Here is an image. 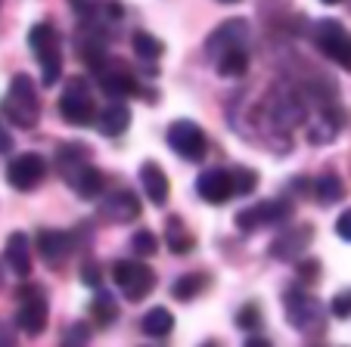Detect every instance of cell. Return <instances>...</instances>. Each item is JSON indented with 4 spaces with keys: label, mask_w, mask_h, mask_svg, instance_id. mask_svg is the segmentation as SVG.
<instances>
[{
    "label": "cell",
    "mask_w": 351,
    "mask_h": 347,
    "mask_svg": "<svg viewBox=\"0 0 351 347\" xmlns=\"http://www.w3.org/2000/svg\"><path fill=\"white\" fill-rule=\"evenodd\" d=\"M93 125H97V131L103 133V137H121V133L131 127V109L121 103H112L93 115Z\"/></svg>",
    "instance_id": "obj_20"
},
{
    "label": "cell",
    "mask_w": 351,
    "mask_h": 347,
    "mask_svg": "<svg viewBox=\"0 0 351 347\" xmlns=\"http://www.w3.org/2000/svg\"><path fill=\"white\" fill-rule=\"evenodd\" d=\"M47 177V162L44 155H38V152H25V155H16L13 162H10L7 168V180L13 190L19 192H28L34 190V186H40Z\"/></svg>",
    "instance_id": "obj_9"
},
{
    "label": "cell",
    "mask_w": 351,
    "mask_h": 347,
    "mask_svg": "<svg viewBox=\"0 0 351 347\" xmlns=\"http://www.w3.org/2000/svg\"><path fill=\"white\" fill-rule=\"evenodd\" d=\"M131 248L137 257H153L156 251H159V239H156L153 229H137L131 239Z\"/></svg>",
    "instance_id": "obj_31"
},
{
    "label": "cell",
    "mask_w": 351,
    "mask_h": 347,
    "mask_svg": "<svg viewBox=\"0 0 351 347\" xmlns=\"http://www.w3.org/2000/svg\"><path fill=\"white\" fill-rule=\"evenodd\" d=\"M314 198H317L320 205H336L345 198V183L336 177V174H320L317 180H314Z\"/></svg>",
    "instance_id": "obj_25"
},
{
    "label": "cell",
    "mask_w": 351,
    "mask_h": 347,
    "mask_svg": "<svg viewBox=\"0 0 351 347\" xmlns=\"http://www.w3.org/2000/svg\"><path fill=\"white\" fill-rule=\"evenodd\" d=\"M286 320L295 332L308 335V338H317L326 329V307L317 301L314 295H308L305 288H289L286 292Z\"/></svg>",
    "instance_id": "obj_2"
},
{
    "label": "cell",
    "mask_w": 351,
    "mask_h": 347,
    "mask_svg": "<svg viewBox=\"0 0 351 347\" xmlns=\"http://www.w3.org/2000/svg\"><path fill=\"white\" fill-rule=\"evenodd\" d=\"M47 322H50V307H47V298L44 295H34V298H22V307L16 313V329L25 332L28 338H38L44 335Z\"/></svg>",
    "instance_id": "obj_15"
},
{
    "label": "cell",
    "mask_w": 351,
    "mask_h": 347,
    "mask_svg": "<svg viewBox=\"0 0 351 347\" xmlns=\"http://www.w3.org/2000/svg\"><path fill=\"white\" fill-rule=\"evenodd\" d=\"M336 236L345 239V242H351V208L339 214V220H336Z\"/></svg>",
    "instance_id": "obj_36"
},
{
    "label": "cell",
    "mask_w": 351,
    "mask_h": 347,
    "mask_svg": "<svg viewBox=\"0 0 351 347\" xmlns=\"http://www.w3.org/2000/svg\"><path fill=\"white\" fill-rule=\"evenodd\" d=\"M165 242L174 255H190L196 248V236H193L190 229L184 227L180 217H168V229H165Z\"/></svg>",
    "instance_id": "obj_23"
},
{
    "label": "cell",
    "mask_w": 351,
    "mask_h": 347,
    "mask_svg": "<svg viewBox=\"0 0 351 347\" xmlns=\"http://www.w3.org/2000/svg\"><path fill=\"white\" fill-rule=\"evenodd\" d=\"M90 316H93V322H99V326L115 322L119 320V304H115V298L109 295V292H97L90 301Z\"/></svg>",
    "instance_id": "obj_28"
},
{
    "label": "cell",
    "mask_w": 351,
    "mask_h": 347,
    "mask_svg": "<svg viewBox=\"0 0 351 347\" xmlns=\"http://www.w3.org/2000/svg\"><path fill=\"white\" fill-rule=\"evenodd\" d=\"M298 267H295V273H298V282H305V285H314V282L320 279V261H314V257H298Z\"/></svg>",
    "instance_id": "obj_32"
},
{
    "label": "cell",
    "mask_w": 351,
    "mask_h": 347,
    "mask_svg": "<svg viewBox=\"0 0 351 347\" xmlns=\"http://www.w3.org/2000/svg\"><path fill=\"white\" fill-rule=\"evenodd\" d=\"M311 239H314V229L308 227V223H298V227L283 229V233L271 242V257L274 261H283V264L298 261V257L308 251Z\"/></svg>",
    "instance_id": "obj_11"
},
{
    "label": "cell",
    "mask_w": 351,
    "mask_h": 347,
    "mask_svg": "<svg viewBox=\"0 0 351 347\" xmlns=\"http://www.w3.org/2000/svg\"><path fill=\"white\" fill-rule=\"evenodd\" d=\"M0 115L3 121L13 127H22V131H32L40 118V99H38V87L28 78L25 72L13 75L10 81V90L0 99Z\"/></svg>",
    "instance_id": "obj_1"
},
{
    "label": "cell",
    "mask_w": 351,
    "mask_h": 347,
    "mask_svg": "<svg viewBox=\"0 0 351 347\" xmlns=\"http://www.w3.org/2000/svg\"><path fill=\"white\" fill-rule=\"evenodd\" d=\"M13 341H16V332L7 322H0V347H13Z\"/></svg>",
    "instance_id": "obj_39"
},
{
    "label": "cell",
    "mask_w": 351,
    "mask_h": 347,
    "mask_svg": "<svg viewBox=\"0 0 351 347\" xmlns=\"http://www.w3.org/2000/svg\"><path fill=\"white\" fill-rule=\"evenodd\" d=\"M66 183L72 186V190L78 192L81 198H97V196H103V186H106V174L87 162V164H81V168H75L72 174H69Z\"/></svg>",
    "instance_id": "obj_18"
},
{
    "label": "cell",
    "mask_w": 351,
    "mask_h": 347,
    "mask_svg": "<svg viewBox=\"0 0 351 347\" xmlns=\"http://www.w3.org/2000/svg\"><path fill=\"white\" fill-rule=\"evenodd\" d=\"M230 180H233V196H252L258 190V174L249 168H233Z\"/></svg>",
    "instance_id": "obj_30"
},
{
    "label": "cell",
    "mask_w": 351,
    "mask_h": 347,
    "mask_svg": "<svg viewBox=\"0 0 351 347\" xmlns=\"http://www.w3.org/2000/svg\"><path fill=\"white\" fill-rule=\"evenodd\" d=\"M249 38H252V31H249V22L245 19L221 22V25L206 38V60L215 62V56H221V53L230 50V47H245Z\"/></svg>",
    "instance_id": "obj_10"
},
{
    "label": "cell",
    "mask_w": 351,
    "mask_h": 347,
    "mask_svg": "<svg viewBox=\"0 0 351 347\" xmlns=\"http://www.w3.org/2000/svg\"><path fill=\"white\" fill-rule=\"evenodd\" d=\"M112 282L119 285V292L128 298V301L140 304L156 288V273L140 261H115L112 264Z\"/></svg>",
    "instance_id": "obj_6"
},
{
    "label": "cell",
    "mask_w": 351,
    "mask_h": 347,
    "mask_svg": "<svg viewBox=\"0 0 351 347\" xmlns=\"http://www.w3.org/2000/svg\"><path fill=\"white\" fill-rule=\"evenodd\" d=\"M87 338H90V329H87V326H72L66 332V344H75V341H78V344H84Z\"/></svg>",
    "instance_id": "obj_37"
},
{
    "label": "cell",
    "mask_w": 351,
    "mask_h": 347,
    "mask_svg": "<svg viewBox=\"0 0 351 347\" xmlns=\"http://www.w3.org/2000/svg\"><path fill=\"white\" fill-rule=\"evenodd\" d=\"M28 44L34 50V60L40 62V84L53 87L56 81L62 78V47H60V31L47 22H38V25L28 31Z\"/></svg>",
    "instance_id": "obj_3"
},
{
    "label": "cell",
    "mask_w": 351,
    "mask_h": 347,
    "mask_svg": "<svg viewBox=\"0 0 351 347\" xmlns=\"http://www.w3.org/2000/svg\"><path fill=\"white\" fill-rule=\"evenodd\" d=\"M69 7L81 16V19H93L99 13V0H69Z\"/></svg>",
    "instance_id": "obj_35"
},
{
    "label": "cell",
    "mask_w": 351,
    "mask_h": 347,
    "mask_svg": "<svg viewBox=\"0 0 351 347\" xmlns=\"http://www.w3.org/2000/svg\"><path fill=\"white\" fill-rule=\"evenodd\" d=\"M34 248H38L40 261L47 267H60L75 251V236L66 233V229H40L38 239H34Z\"/></svg>",
    "instance_id": "obj_12"
},
{
    "label": "cell",
    "mask_w": 351,
    "mask_h": 347,
    "mask_svg": "<svg viewBox=\"0 0 351 347\" xmlns=\"http://www.w3.org/2000/svg\"><path fill=\"white\" fill-rule=\"evenodd\" d=\"M34 295H44V288L40 285H22L19 292H16V298H34Z\"/></svg>",
    "instance_id": "obj_40"
},
{
    "label": "cell",
    "mask_w": 351,
    "mask_h": 347,
    "mask_svg": "<svg viewBox=\"0 0 351 347\" xmlns=\"http://www.w3.org/2000/svg\"><path fill=\"white\" fill-rule=\"evenodd\" d=\"M218 3H239V0H218Z\"/></svg>",
    "instance_id": "obj_43"
},
{
    "label": "cell",
    "mask_w": 351,
    "mask_h": 347,
    "mask_svg": "<svg viewBox=\"0 0 351 347\" xmlns=\"http://www.w3.org/2000/svg\"><path fill=\"white\" fill-rule=\"evenodd\" d=\"M131 50L137 53V60L156 62V60H162V53H165V44H162L159 38H153L149 31H137V34L131 38Z\"/></svg>",
    "instance_id": "obj_27"
},
{
    "label": "cell",
    "mask_w": 351,
    "mask_h": 347,
    "mask_svg": "<svg viewBox=\"0 0 351 347\" xmlns=\"http://www.w3.org/2000/svg\"><path fill=\"white\" fill-rule=\"evenodd\" d=\"M140 183H143L146 198H149L156 208H165L168 196H171V186H168V174L162 170V164L146 162L143 168H140Z\"/></svg>",
    "instance_id": "obj_17"
},
{
    "label": "cell",
    "mask_w": 351,
    "mask_h": 347,
    "mask_svg": "<svg viewBox=\"0 0 351 347\" xmlns=\"http://www.w3.org/2000/svg\"><path fill=\"white\" fill-rule=\"evenodd\" d=\"M233 322H237V329H243V332H258L261 322H265V316H261V307H258V304L249 301V304H243V307L237 310Z\"/></svg>",
    "instance_id": "obj_29"
},
{
    "label": "cell",
    "mask_w": 351,
    "mask_h": 347,
    "mask_svg": "<svg viewBox=\"0 0 351 347\" xmlns=\"http://www.w3.org/2000/svg\"><path fill=\"white\" fill-rule=\"evenodd\" d=\"M320 3H326V7H336V3H342V0H320Z\"/></svg>",
    "instance_id": "obj_42"
},
{
    "label": "cell",
    "mask_w": 351,
    "mask_h": 347,
    "mask_svg": "<svg viewBox=\"0 0 351 347\" xmlns=\"http://www.w3.org/2000/svg\"><path fill=\"white\" fill-rule=\"evenodd\" d=\"M7 152H13V133L7 131L3 121H0V155H7Z\"/></svg>",
    "instance_id": "obj_38"
},
{
    "label": "cell",
    "mask_w": 351,
    "mask_h": 347,
    "mask_svg": "<svg viewBox=\"0 0 351 347\" xmlns=\"http://www.w3.org/2000/svg\"><path fill=\"white\" fill-rule=\"evenodd\" d=\"M311 40L326 60H332L339 68L351 72V31H345L342 22L336 19H320L311 31Z\"/></svg>",
    "instance_id": "obj_4"
},
{
    "label": "cell",
    "mask_w": 351,
    "mask_h": 347,
    "mask_svg": "<svg viewBox=\"0 0 351 347\" xmlns=\"http://www.w3.org/2000/svg\"><path fill=\"white\" fill-rule=\"evenodd\" d=\"M292 202L289 198H267V202H258L252 208L237 211L233 223H237L239 233H258L265 227H277V223L292 220Z\"/></svg>",
    "instance_id": "obj_5"
},
{
    "label": "cell",
    "mask_w": 351,
    "mask_h": 347,
    "mask_svg": "<svg viewBox=\"0 0 351 347\" xmlns=\"http://www.w3.org/2000/svg\"><path fill=\"white\" fill-rule=\"evenodd\" d=\"M90 162V146L84 143H62L60 152H56V168L62 170V177H69L75 168Z\"/></svg>",
    "instance_id": "obj_24"
},
{
    "label": "cell",
    "mask_w": 351,
    "mask_h": 347,
    "mask_svg": "<svg viewBox=\"0 0 351 347\" xmlns=\"http://www.w3.org/2000/svg\"><path fill=\"white\" fill-rule=\"evenodd\" d=\"M208 285V276L202 273H184L180 279L171 282V298L174 301H193V298H199V292Z\"/></svg>",
    "instance_id": "obj_26"
},
{
    "label": "cell",
    "mask_w": 351,
    "mask_h": 347,
    "mask_svg": "<svg viewBox=\"0 0 351 347\" xmlns=\"http://www.w3.org/2000/svg\"><path fill=\"white\" fill-rule=\"evenodd\" d=\"M330 313L336 316V320H351V288L336 292V298L330 301Z\"/></svg>",
    "instance_id": "obj_33"
},
{
    "label": "cell",
    "mask_w": 351,
    "mask_h": 347,
    "mask_svg": "<svg viewBox=\"0 0 351 347\" xmlns=\"http://www.w3.org/2000/svg\"><path fill=\"white\" fill-rule=\"evenodd\" d=\"M140 198L134 196L131 190H115L109 192L106 198H103V205H99V214L106 217V220L112 223H131L140 217Z\"/></svg>",
    "instance_id": "obj_16"
},
{
    "label": "cell",
    "mask_w": 351,
    "mask_h": 347,
    "mask_svg": "<svg viewBox=\"0 0 351 347\" xmlns=\"http://www.w3.org/2000/svg\"><path fill=\"white\" fill-rule=\"evenodd\" d=\"M81 282L90 288H99V282H103V270H99L97 261H87L84 267H81Z\"/></svg>",
    "instance_id": "obj_34"
},
{
    "label": "cell",
    "mask_w": 351,
    "mask_h": 347,
    "mask_svg": "<svg viewBox=\"0 0 351 347\" xmlns=\"http://www.w3.org/2000/svg\"><path fill=\"white\" fill-rule=\"evenodd\" d=\"M215 68L221 78H243L249 72V50L245 47H230L221 56H215Z\"/></svg>",
    "instance_id": "obj_21"
},
{
    "label": "cell",
    "mask_w": 351,
    "mask_h": 347,
    "mask_svg": "<svg viewBox=\"0 0 351 347\" xmlns=\"http://www.w3.org/2000/svg\"><path fill=\"white\" fill-rule=\"evenodd\" d=\"M196 192L202 202L208 205H224L233 198V180H230V170L224 168H212V170H202L196 177Z\"/></svg>",
    "instance_id": "obj_14"
},
{
    "label": "cell",
    "mask_w": 351,
    "mask_h": 347,
    "mask_svg": "<svg viewBox=\"0 0 351 347\" xmlns=\"http://www.w3.org/2000/svg\"><path fill=\"white\" fill-rule=\"evenodd\" d=\"M140 329H143V335H149V338H168L174 329V316L168 307H153L146 310L143 320H140Z\"/></svg>",
    "instance_id": "obj_22"
},
{
    "label": "cell",
    "mask_w": 351,
    "mask_h": 347,
    "mask_svg": "<svg viewBox=\"0 0 351 347\" xmlns=\"http://www.w3.org/2000/svg\"><path fill=\"white\" fill-rule=\"evenodd\" d=\"M245 344H249V347H265L267 341H265V338H249V341H245Z\"/></svg>",
    "instance_id": "obj_41"
},
{
    "label": "cell",
    "mask_w": 351,
    "mask_h": 347,
    "mask_svg": "<svg viewBox=\"0 0 351 347\" xmlns=\"http://www.w3.org/2000/svg\"><path fill=\"white\" fill-rule=\"evenodd\" d=\"M60 115L75 127L93 125L97 103H93V93L84 78H75L66 84V90H62V97H60Z\"/></svg>",
    "instance_id": "obj_7"
},
{
    "label": "cell",
    "mask_w": 351,
    "mask_h": 347,
    "mask_svg": "<svg viewBox=\"0 0 351 347\" xmlns=\"http://www.w3.org/2000/svg\"><path fill=\"white\" fill-rule=\"evenodd\" d=\"M168 146H171V152L180 155L184 162H202L208 152L206 133H202L199 125H193L190 118L171 121V127H168Z\"/></svg>",
    "instance_id": "obj_8"
},
{
    "label": "cell",
    "mask_w": 351,
    "mask_h": 347,
    "mask_svg": "<svg viewBox=\"0 0 351 347\" xmlns=\"http://www.w3.org/2000/svg\"><path fill=\"white\" fill-rule=\"evenodd\" d=\"M97 78H99V87H103L109 97H115V99H125V97L140 93L137 75H134L128 66H121V62H109L106 60L103 66L97 68Z\"/></svg>",
    "instance_id": "obj_13"
},
{
    "label": "cell",
    "mask_w": 351,
    "mask_h": 347,
    "mask_svg": "<svg viewBox=\"0 0 351 347\" xmlns=\"http://www.w3.org/2000/svg\"><path fill=\"white\" fill-rule=\"evenodd\" d=\"M3 261L13 270L16 276L28 279L32 276V242H28L25 233H10L7 248H3Z\"/></svg>",
    "instance_id": "obj_19"
}]
</instances>
